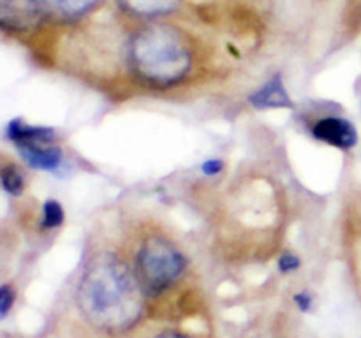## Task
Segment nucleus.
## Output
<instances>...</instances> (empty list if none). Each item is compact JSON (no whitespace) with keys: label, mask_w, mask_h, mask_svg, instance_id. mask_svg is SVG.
<instances>
[{"label":"nucleus","mask_w":361,"mask_h":338,"mask_svg":"<svg viewBox=\"0 0 361 338\" xmlns=\"http://www.w3.org/2000/svg\"><path fill=\"white\" fill-rule=\"evenodd\" d=\"M144 290L135 273L116 255L99 254L78 284V306L86 320L106 332H124L140 318Z\"/></svg>","instance_id":"f257e3e1"},{"label":"nucleus","mask_w":361,"mask_h":338,"mask_svg":"<svg viewBox=\"0 0 361 338\" xmlns=\"http://www.w3.org/2000/svg\"><path fill=\"white\" fill-rule=\"evenodd\" d=\"M126 66L141 84L165 90L183 83L196 63L192 38L171 23L152 21L130 34Z\"/></svg>","instance_id":"f03ea898"},{"label":"nucleus","mask_w":361,"mask_h":338,"mask_svg":"<svg viewBox=\"0 0 361 338\" xmlns=\"http://www.w3.org/2000/svg\"><path fill=\"white\" fill-rule=\"evenodd\" d=\"M183 255L164 238L147 239L135 256V275L145 296L166 290L183 272Z\"/></svg>","instance_id":"7ed1b4c3"},{"label":"nucleus","mask_w":361,"mask_h":338,"mask_svg":"<svg viewBox=\"0 0 361 338\" xmlns=\"http://www.w3.org/2000/svg\"><path fill=\"white\" fill-rule=\"evenodd\" d=\"M7 135L16 145L20 156L34 169L55 170L62 162V149L54 145V130L31 125L20 118L8 123Z\"/></svg>","instance_id":"20e7f679"},{"label":"nucleus","mask_w":361,"mask_h":338,"mask_svg":"<svg viewBox=\"0 0 361 338\" xmlns=\"http://www.w3.org/2000/svg\"><path fill=\"white\" fill-rule=\"evenodd\" d=\"M38 18L75 21L93 11L100 0H28Z\"/></svg>","instance_id":"39448f33"},{"label":"nucleus","mask_w":361,"mask_h":338,"mask_svg":"<svg viewBox=\"0 0 361 338\" xmlns=\"http://www.w3.org/2000/svg\"><path fill=\"white\" fill-rule=\"evenodd\" d=\"M312 134L316 139L340 149H351L358 141L355 127L341 117H324L319 120L313 125Z\"/></svg>","instance_id":"423d86ee"},{"label":"nucleus","mask_w":361,"mask_h":338,"mask_svg":"<svg viewBox=\"0 0 361 338\" xmlns=\"http://www.w3.org/2000/svg\"><path fill=\"white\" fill-rule=\"evenodd\" d=\"M118 7L137 18H159L179 8L180 0H116Z\"/></svg>","instance_id":"0eeeda50"},{"label":"nucleus","mask_w":361,"mask_h":338,"mask_svg":"<svg viewBox=\"0 0 361 338\" xmlns=\"http://www.w3.org/2000/svg\"><path fill=\"white\" fill-rule=\"evenodd\" d=\"M250 101L257 108L292 107V101H290L279 76L269 79L259 90H257L250 97Z\"/></svg>","instance_id":"6e6552de"},{"label":"nucleus","mask_w":361,"mask_h":338,"mask_svg":"<svg viewBox=\"0 0 361 338\" xmlns=\"http://www.w3.org/2000/svg\"><path fill=\"white\" fill-rule=\"evenodd\" d=\"M1 186L11 196H20L24 189V177L17 166L6 165L1 169Z\"/></svg>","instance_id":"1a4fd4ad"},{"label":"nucleus","mask_w":361,"mask_h":338,"mask_svg":"<svg viewBox=\"0 0 361 338\" xmlns=\"http://www.w3.org/2000/svg\"><path fill=\"white\" fill-rule=\"evenodd\" d=\"M65 214L59 201L47 200L42 206V221L41 225L44 228H56L63 223Z\"/></svg>","instance_id":"9d476101"},{"label":"nucleus","mask_w":361,"mask_h":338,"mask_svg":"<svg viewBox=\"0 0 361 338\" xmlns=\"http://www.w3.org/2000/svg\"><path fill=\"white\" fill-rule=\"evenodd\" d=\"M14 304V292L11 286L3 284L0 287V317L4 318Z\"/></svg>","instance_id":"9b49d317"},{"label":"nucleus","mask_w":361,"mask_h":338,"mask_svg":"<svg viewBox=\"0 0 361 338\" xmlns=\"http://www.w3.org/2000/svg\"><path fill=\"white\" fill-rule=\"evenodd\" d=\"M300 266V261L296 255L290 254V252H285L279 256L278 259V269L282 273H289L296 270Z\"/></svg>","instance_id":"f8f14e48"},{"label":"nucleus","mask_w":361,"mask_h":338,"mask_svg":"<svg viewBox=\"0 0 361 338\" xmlns=\"http://www.w3.org/2000/svg\"><path fill=\"white\" fill-rule=\"evenodd\" d=\"M293 301L296 303L298 308L303 313L309 311L312 308V304H313V300H312V296L307 294L306 292H300V293H296L293 296Z\"/></svg>","instance_id":"ddd939ff"},{"label":"nucleus","mask_w":361,"mask_h":338,"mask_svg":"<svg viewBox=\"0 0 361 338\" xmlns=\"http://www.w3.org/2000/svg\"><path fill=\"white\" fill-rule=\"evenodd\" d=\"M221 169H223V162L220 159H210L202 165V172L206 176H214L220 173Z\"/></svg>","instance_id":"4468645a"},{"label":"nucleus","mask_w":361,"mask_h":338,"mask_svg":"<svg viewBox=\"0 0 361 338\" xmlns=\"http://www.w3.org/2000/svg\"><path fill=\"white\" fill-rule=\"evenodd\" d=\"M157 338H186V337L180 335V334H176V332H166V334H162Z\"/></svg>","instance_id":"2eb2a0df"}]
</instances>
